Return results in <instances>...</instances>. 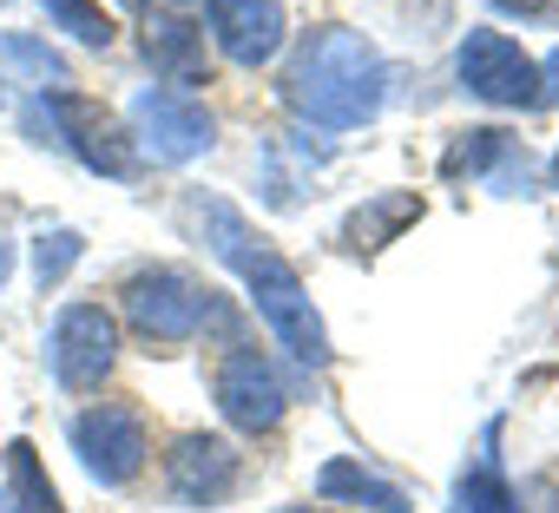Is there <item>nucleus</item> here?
<instances>
[{
	"label": "nucleus",
	"instance_id": "1",
	"mask_svg": "<svg viewBox=\"0 0 559 513\" xmlns=\"http://www.w3.org/2000/svg\"><path fill=\"white\" fill-rule=\"evenodd\" d=\"M185 217L198 224V237L211 243L217 264L250 290V303H257V317L270 323V336L284 343L304 369H323V362H330V330H323V317H317V303H310V290H304V277H297L290 256L276 250L237 204H224V198L191 191V198H185Z\"/></svg>",
	"mask_w": 559,
	"mask_h": 513
},
{
	"label": "nucleus",
	"instance_id": "2",
	"mask_svg": "<svg viewBox=\"0 0 559 513\" xmlns=\"http://www.w3.org/2000/svg\"><path fill=\"white\" fill-rule=\"evenodd\" d=\"M284 99L323 132H356L389 106V60L356 27H317L284 73Z\"/></svg>",
	"mask_w": 559,
	"mask_h": 513
},
{
	"label": "nucleus",
	"instance_id": "3",
	"mask_svg": "<svg viewBox=\"0 0 559 513\" xmlns=\"http://www.w3.org/2000/svg\"><path fill=\"white\" fill-rule=\"evenodd\" d=\"M119 310L126 323L158 343V349H178V343H198L204 330H217L224 343H237V310L191 271L178 264H152V271H132L126 290H119Z\"/></svg>",
	"mask_w": 559,
	"mask_h": 513
},
{
	"label": "nucleus",
	"instance_id": "4",
	"mask_svg": "<svg viewBox=\"0 0 559 513\" xmlns=\"http://www.w3.org/2000/svg\"><path fill=\"white\" fill-rule=\"evenodd\" d=\"M27 126L40 132H53V145H67L86 171H99V178H139L145 171V158H139V139L106 112V106H93V99H80V93H34V106H27Z\"/></svg>",
	"mask_w": 559,
	"mask_h": 513
},
{
	"label": "nucleus",
	"instance_id": "5",
	"mask_svg": "<svg viewBox=\"0 0 559 513\" xmlns=\"http://www.w3.org/2000/svg\"><path fill=\"white\" fill-rule=\"evenodd\" d=\"M211 389H217V415L237 434H270L276 421H284V408H290V389H284V375H276V362L257 343H243V336L224 349Z\"/></svg>",
	"mask_w": 559,
	"mask_h": 513
},
{
	"label": "nucleus",
	"instance_id": "6",
	"mask_svg": "<svg viewBox=\"0 0 559 513\" xmlns=\"http://www.w3.org/2000/svg\"><path fill=\"white\" fill-rule=\"evenodd\" d=\"M47 362H53V382L73 389V395H93L112 362H119V317L99 310V303H67L53 317V336H47Z\"/></svg>",
	"mask_w": 559,
	"mask_h": 513
},
{
	"label": "nucleus",
	"instance_id": "7",
	"mask_svg": "<svg viewBox=\"0 0 559 513\" xmlns=\"http://www.w3.org/2000/svg\"><path fill=\"white\" fill-rule=\"evenodd\" d=\"M73 454L99 487H132L152 441H145V415L132 402H93L86 415H73Z\"/></svg>",
	"mask_w": 559,
	"mask_h": 513
},
{
	"label": "nucleus",
	"instance_id": "8",
	"mask_svg": "<svg viewBox=\"0 0 559 513\" xmlns=\"http://www.w3.org/2000/svg\"><path fill=\"white\" fill-rule=\"evenodd\" d=\"M454 73H461V86H467L474 99H487V106H539V60H533L520 40L493 34V27H474V34L461 40Z\"/></svg>",
	"mask_w": 559,
	"mask_h": 513
},
{
	"label": "nucleus",
	"instance_id": "9",
	"mask_svg": "<svg viewBox=\"0 0 559 513\" xmlns=\"http://www.w3.org/2000/svg\"><path fill=\"white\" fill-rule=\"evenodd\" d=\"M132 126H139V145H145L158 165H191V158L211 152V139H217L211 112H204L191 93H178V86H139Z\"/></svg>",
	"mask_w": 559,
	"mask_h": 513
},
{
	"label": "nucleus",
	"instance_id": "10",
	"mask_svg": "<svg viewBox=\"0 0 559 513\" xmlns=\"http://www.w3.org/2000/svg\"><path fill=\"white\" fill-rule=\"evenodd\" d=\"M243 480V454L224 434H178L165 454V493L178 506H224Z\"/></svg>",
	"mask_w": 559,
	"mask_h": 513
},
{
	"label": "nucleus",
	"instance_id": "11",
	"mask_svg": "<svg viewBox=\"0 0 559 513\" xmlns=\"http://www.w3.org/2000/svg\"><path fill=\"white\" fill-rule=\"evenodd\" d=\"M211 40L230 67H270L290 40L284 0H211Z\"/></svg>",
	"mask_w": 559,
	"mask_h": 513
},
{
	"label": "nucleus",
	"instance_id": "12",
	"mask_svg": "<svg viewBox=\"0 0 559 513\" xmlns=\"http://www.w3.org/2000/svg\"><path fill=\"white\" fill-rule=\"evenodd\" d=\"M441 178H474V184H493V191H526V178H533V158H526V145L520 139H507V132H493V126H474V132H461L454 145H448V158H441Z\"/></svg>",
	"mask_w": 559,
	"mask_h": 513
},
{
	"label": "nucleus",
	"instance_id": "13",
	"mask_svg": "<svg viewBox=\"0 0 559 513\" xmlns=\"http://www.w3.org/2000/svg\"><path fill=\"white\" fill-rule=\"evenodd\" d=\"M145 60H152V73H158V80H171L178 93L211 80L204 27H191L185 14H145Z\"/></svg>",
	"mask_w": 559,
	"mask_h": 513
},
{
	"label": "nucleus",
	"instance_id": "14",
	"mask_svg": "<svg viewBox=\"0 0 559 513\" xmlns=\"http://www.w3.org/2000/svg\"><path fill=\"white\" fill-rule=\"evenodd\" d=\"M415 217H421V198H415V191H376L369 204H356V211L343 217V250L376 256V250L395 243Z\"/></svg>",
	"mask_w": 559,
	"mask_h": 513
},
{
	"label": "nucleus",
	"instance_id": "15",
	"mask_svg": "<svg viewBox=\"0 0 559 513\" xmlns=\"http://www.w3.org/2000/svg\"><path fill=\"white\" fill-rule=\"evenodd\" d=\"M317 493L323 500H343V506H369V513H415V500L395 487V480H382V474H369L362 461H323V474H317Z\"/></svg>",
	"mask_w": 559,
	"mask_h": 513
},
{
	"label": "nucleus",
	"instance_id": "16",
	"mask_svg": "<svg viewBox=\"0 0 559 513\" xmlns=\"http://www.w3.org/2000/svg\"><path fill=\"white\" fill-rule=\"evenodd\" d=\"M493 441H500V428L480 434V454H474L467 474L454 480V513H520V500H513V487H507V474H500Z\"/></svg>",
	"mask_w": 559,
	"mask_h": 513
},
{
	"label": "nucleus",
	"instance_id": "17",
	"mask_svg": "<svg viewBox=\"0 0 559 513\" xmlns=\"http://www.w3.org/2000/svg\"><path fill=\"white\" fill-rule=\"evenodd\" d=\"M0 513H67L53 480L40 474L34 441H8V506H0Z\"/></svg>",
	"mask_w": 559,
	"mask_h": 513
},
{
	"label": "nucleus",
	"instance_id": "18",
	"mask_svg": "<svg viewBox=\"0 0 559 513\" xmlns=\"http://www.w3.org/2000/svg\"><path fill=\"white\" fill-rule=\"evenodd\" d=\"M0 53H8V67H14L27 86H40V93H73L67 60H60L53 47H40L34 34H8V40H0Z\"/></svg>",
	"mask_w": 559,
	"mask_h": 513
},
{
	"label": "nucleus",
	"instance_id": "19",
	"mask_svg": "<svg viewBox=\"0 0 559 513\" xmlns=\"http://www.w3.org/2000/svg\"><path fill=\"white\" fill-rule=\"evenodd\" d=\"M40 8H47V21L60 27V34H73L80 47H112V14L99 8V0H40Z\"/></svg>",
	"mask_w": 559,
	"mask_h": 513
},
{
	"label": "nucleus",
	"instance_id": "20",
	"mask_svg": "<svg viewBox=\"0 0 559 513\" xmlns=\"http://www.w3.org/2000/svg\"><path fill=\"white\" fill-rule=\"evenodd\" d=\"M80 250H86L80 230H47V237L34 243V277H40V290H60V277L80 264Z\"/></svg>",
	"mask_w": 559,
	"mask_h": 513
},
{
	"label": "nucleus",
	"instance_id": "21",
	"mask_svg": "<svg viewBox=\"0 0 559 513\" xmlns=\"http://www.w3.org/2000/svg\"><path fill=\"white\" fill-rule=\"evenodd\" d=\"M539 106H559V47H552V60L539 67Z\"/></svg>",
	"mask_w": 559,
	"mask_h": 513
},
{
	"label": "nucleus",
	"instance_id": "22",
	"mask_svg": "<svg viewBox=\"0 0 559 513\" xmlns=\"http://www.w3.org/2000/svg\"><path fill=\"white\" fill-rule=\"evenodd\" d=\"M493 8H500V14H520V21H539L552 0H493Z\"/></svg>",
	"mask_w": 559,
	"mask_h": 513
},
{
	"label": "nucleus",
	"instance_id": "23",
	"mask_svg": "<svg viewBox=\"0 0 559 513\" xmlns=\"http://www.w3.org/2000/svg\"><path fill=\"white\" fill-rule=\"evenodd\" d=\"M8 271H14V243H8V230H0V284H8Z\"/></svg>",
	"mask_w": 559,
	"mask_h": 513
},
{
	"label": "nucleus",
	"instance_id": "24",
	"mask_svg": "<svg viewBox=\"0 0 559 513\" xmlns=\"http://www.w3.org/2000/svg\"><path fill=\"white\" fill-rule=\"evenodd\" d=\"M546 178H552V191H559V158H552V171H546Z\"/></svg>",
	"mask_w": 559,
	"mask_h": 513
},
{
	"label": "nucleus",
	"instance_id": "25",
	"mask_svg": "<svg viewBox=\"0 0 559 513\" xmlns=\"http://www.w3.org/2000/svg\"><path fill=\"white\" fill-rule=\"evenodd\" d=\"M284 513H323V506H284Z\"/></svg>",
	"mask_w": 559,
	"mask_h": 513
},
{
	"label": "nucleus",
	"instance_id": "26",
	"mask_svg": "<svg viewBox=\"0 0 559 513\" xmlns=\"http://www.w3.org/2000/svg\"><path fill=\"white\" fill-rule=\"evenodd\" d=\"M0 8H8V0H0Z\"/></svg>",
	"mask_w": 559,
	"mask_h": 513
}]
</instances>
